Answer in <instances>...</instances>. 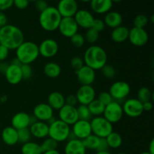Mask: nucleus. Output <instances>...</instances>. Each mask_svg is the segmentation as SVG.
Masks as SVG:
<instances>
[{
	"label": "nucleus",
	"instance_id": "obj_1",
	"mask_svg": "<svg viewBox=\"0 0 154 154\" xmlns=\"http://www.w3.org/2000/svg\"><path fill=\"white\" fill-rule=\"evenodd\" d=\"M24 42L22 30L12 24H7L0 28V45L8 49L16 50Z\"/></svg>",
	"mask_w": 154,
	"mask_h": 154
},
{
	"label": "nucleus",
	"instance_id": "obj_2",
	"mask_svg": "<svg viewBox=\"0 0 154 154\" xmlns=\"http://www.w3.org/2000/svg\"><path fill=\"white\" fill-rule=\"evenodd\" d=\"M84 65L94 71L100 70L108 61V55L104 48L99 45H93L89 47L84 54Z\"/></svg>",
	"mask_w": 154,
	"mask_h": 154
},
{
	"label": "nucleus",
	"instance_id": "obj_3",
	"mask_svg": "<svg viewBox=\"0 0 154 154\" xmlns=\"http://www.w3.org/2000/svg\"><path fill=\"white\" fill-rule=\"evenodd\" d=\"M62 18L57 8L48 6L39 14V24L45 31L54 32L58 29Z\"/></svg>",
	"mask_w": 154,
	"mask_h": 154
},
{
	"label": "nucleus",
	"instance_id": "obj_4",
	"mask_svg": "<svg viewBox=\"0 0 154 154\" xmlns=\"http://www.w3.org/2000/svg\"><path fill=\"white\" fill-rule=\"evenodd\" d=\"M16 58L21 65H30L39 57L38 45L33 42L24 41L16 50Z\"/></svg>",
	"mask_w": 154,
	"mask_h": 154
},
{
	"label": "nucleus",
	"instance_id": "obj_5",
	"mask_svg": "<svg viewBox=\"0 0 154 154\" xmlns=\"http://www.w3.org/2000/svg\"><path fill=\"white\" fill-rule=\"evenodd\" d=\"M48 126H49V129H48L49 138L54 139L57 143L63 142L68 140L71 132V128L69 125L66 124L59 119L58 120L57 119L55 121Z\"/></svg>",
	"mask_w": 154,
	"mask_h": 154
},
{
	"label": "nucleus",
	"instance_id": "obj_6",
	"mask_svg": "<svg viewBox=\"0 0 154 154\" xmlns=\"http://www.w3.org/2000/svg\"><path fill=\"white\" fill-rule=\"evenodd\" d=\"M92 134L100 138H105L113 132V124L108 122L103 116L95 117L90 120Z\"/></svg>",
	"mask_w": 154,
	"mask_h": 154
},
{
	"label": "nucleus",
	"instance_id": "obj_7",
	"mask_svg": "<svg viewBox=\"0 0 154 154\" xmlns=\"http://www.w3.org/2000/svg\"><path fill=\"white\" fill-rule=\"evenodd\" d=\"M131 91L130 86L128 83L123 81H118L113 83L109 88L108 93L112 97L113 100L119 102L128 97Z\"/></svg>",
	"mask_w": 154,
	"mask_h": 154
},
{
	"label": "nucleus",
	"instance_id": "obj_8",
	"mask_svg": "<svg viewBox=\"0 0 154 154\" xmlns=\"http://www.w3.org/2000/svg\"><path fill=\"white\" fill-rule=\"evenodd\" d=\"M123 114H124L121 104L120 102L113 101L109 105L105 106L102 116L111 124H114L118 123L121 120Z\"/></svg>",
	"mask_w": 154,
	"mask_h": 154
},
{
	"label": "nucleus",
	"instance_id": "obj_9",
	"mask_svg": "<svg viewBox=\"0 0 154 154\" xmlns=\"http://www.w3.org/2000/svg\"><path fill=\"white\" fill-rule=\"evenodd\" d=\"M123 114L132 118L138 117L143 114V103L136 98H130L123 102L122 105Z\"/></svg>",
	"mask_w": 154,
	"mask_h": 154
},
{
	"label": "nucleus",
	"instance_id": "obj_10",
	"mask_svg": "<svg viewBox=\"0 0 154 154\" xmlns=\"http://www.w3.org/2000/svg\"><path fill=\"white\" fill-rule=\"evenodd\" d=\"M39 55L45 58H52L59 51V44L53 38H47L42 41L38 45Z\"/></svg>",
	"mask_w": 154,
	"mask_h": 154
},
{
	"label": "nucleus",
	"instance_id": "obj_11",
	"mask_svg": "<svg viewBox=\"0 0 154 154\" xmlns=\"http://www.w3.org/2000/svg\"><path fill=\"white\" fill-rule=\"evenodd\" d=\"M78 29L79 27L75 22L74 17L62 18L58 27V30L60 31V34L69 38L78 32Z\"/></svg>",
	"mask_w": 154,
	"mask_h": 154
},
{
	"label": "nucleus",
	"instance_id": "obj_12",
	"mask_svg": "<svg viewBox=\"0 0 154 154\" xmlns=\"http://www.w3.org/2000/svg\"><path fill=\"white\" fill-rule=\"evenodd\" d=\"M75 96L80 105H88L96 99V90L93 86L81 85L77 90Z\"/></svg>",
	"mask_w": 154,
	"mask_h": 154
},
{
	"label": "nucleus",
	"instance_id": "obj_13",
	"mask_svg": "<svg viewBox=\"0 0 154 154\" xmlns=\"http://www.w3.org/2000/svg\"><path fill=\"white\" fill-rule=\"evenodd\" d=\"M71 132L77 139L83 141L86 138L92 135L90 122L87 121V120H78L76 123L72 125Z\"/></svg>",
	"mask_w": 154,
	"mask_h": 154
},
{
	"label": "nucleus",
	"instance_id": "obj_14",
	"mask_svg": "<svg viewBox=\"0 0 154 154\" xmlns=\"http://www.w3.org/2000/svg\"><path fill=\"white\" fill-rule=\"evenodd\" d=\"M128 39L134 46L142 47L148 42L149 35L144 29L133 27L129 29Z\"/></svg>",
	"mask_w": 154,
	"mask_h": 154
},
{
	"label": "nucleus",
	"instance_id": "obj_15",
	"mask_svg": "<svg viewBox=\"0 0 154 154\" xmlns=\"http://www.w3.org/2000/svg\"><path fill=\"white\" fill-rule=\"evenodd\" d=\"M56 8L63 18L74 17L78 11V4L75 0H61Z\"/></svg>",
	"mask_w": 154,
	"mask_h": 154
},
{
	"label": "nucleus",
	"instance_id": "obj_16",
	"mask_svg": "<svg viewBox=\"0 0 154 154\" xmlns=\"http://www.w3.org/2000/svg\"><path fill=\"white\" fill-rule=\"evenodd\" d=\"M59 120L69 126H72L78 120L76 107L65 105L59 110Z\"/></svg>",
	"mask_w": 154,
	"mask_h": 154
},
{
	"label": "nucleus",
	"instance_id": "obj_17",
	"mask_svg": "<svg viewBox=\"0 0 154 154\" xmlns=\"http://www.w3.org/2000/svg\"><path fill=\"white\" fill-rule=\"evenodd\" d=\"M74 19L78 24V27L88 29L92 27L95 18L90 11L87 9H78L74 16Z\"/></svg>",
	"mask_w": 154,
	"mask_h": 154
},
{
	"label": "nucleus",
	"instance_id": "obj_18",
	"mask_svg": "<svg viewBox=\"0 0 154 154\" xmlns=\"http://www.w3.org/2000/svg\"><path fill=\"white\" fill-rule=\"evenodd\" d=\"M33 116L38 121L47 122L54 117V110L48 103H39L33 108Z\"/></svg>",
	"mask_w": 154,
	"mask_h": 154
},
{
	"label": "nucleus",
	"instance_id": "obj_19",
	"mask_svg": "<svg viewBox=\"0 0 154 154\" xmlns=\"http://www.w3.org/2000/svg\"><path fill=\"white\" fill-rule=\"evenodd\" d=\"M75 74L81 85L92 86L96 80V71L85 65L79 70L76 71Z\"/></svg>",
	"mask_w": 154,
	"mask_h": 154
},
{
	"label": "nucleus",
	"instance_id": "obj_20",
	"mask_svg": "<svg viewBox=\"0 0 154 154\" xmlns=\"http://www.w3.org/2000/svg\"><path fill=\"white\" fill-rule=\"evenodd\" d=\"M21 66L9 64L5 73L4 74L8 82L12 85H16L21 82L23 80L22 72L20 69Z\"/></svg>",
	"mask_w": 154,
	"mask_h": 154
},
{
	"label": "nucleus",
	"instance_id": "obj_21",
	"mask_svg": "<svg viewBox=\"0 0 154 154\" xmlns=\"http://www.w3.org/2000/svg\"><path fill=\"white\" fill-rule=\"evenodd\" d=\"M30 115L26 112H18L11 119V126L16 130H20L29 127Z\"/></svg>",
	"mask_w": 154,
	"mask_h": 154
},
{
	"label": "nucleus",
	"instance_id": "obj_22",
	"mask_svg": "<svg viewBox=\"0 0 154 154\" xmlns=\"http://www.w3.org/2000/svg\"><path fill=\"white\" fill-rule=\"evenodd\" d=\"M30 134L35 138H46L48 136L49 126L47 123L42 121H36L29 127Z\"/></svg>",
	"mask_w": 154,
	"mask_h": 154
},
{
	"label": "nucleus",
	"instance_id": "obj_23",
	"mask_svg": "<svg viewBox=\"0 0 154 154\" xmlns=\"http://www.w3.org/2000/svg\"><path fill=\"white\" fill-rule=\"evenodd\" d=\"M65 154H86L87 149L84 147L81 140H69L64 148Z\"/></svg>",
	"mask_w": 154,
	"mask_h": 154
},
{
	"label": "nucleus",
	"instance_id": "obj_24",
	"mask_svg": "<svg viewBox=\"0 0 154 154\" xmlns=\"http://www.w3.org/2000/svg\"><path fill=\"white\" fill-rule=\"evenodd\" d=\"M113 2L111 0H92L90 8L94 13L98 14H107L111 10Z\"/></svg>",
	"mask_w": 154,
	"mask_h": 154
},
{
	"label": "nucleus",
	"instance_id": "obj_25",
	"mask_svg": "<svg viewBox=\"0 0 154 154\" xmlns=\"http://www.w3.org/2000/svg\"><path fill=\"white\" fill-rule=\"evenodd\" d=\"M2 140L8 146H14L18 143L17 130L12 126L4 128L1 134Z\"/></svg>",
	"mask_w": 154,
	"mask_h": 154
},
{
	"label": "nucleus",
	"instance_id": "obj_26",
	"mask_svg": "<svg viewBox=\"0 0 154 154\" xmlns=\"http://www.w3.org/2000/svg\"><path fill=\"white\" fill-rule=\"evenodd\" d=\"M105 26H108L111 29L117 28L122 26L123 23V17L119 12L114 11H110L105 14L103 20Z\"/></svg>",
	"mask_w": 154,
	"mask_h": 154
},
{
	"label": "nucleus",
	"instance_id": "obj_27",
	"mask_svg": "<svg viewBox=\"0 0 154 154\" xmlns=\"http://www.w3.org/2000/svg\"><path fill=\"white\" fill-rule=\"evenodd\" d=\"M48 104L53 110L59 111L66 105L65 96L61 93L57 91L52 92L50 93L48 97Z\"/></svg>",
	"mask_w": 154,
	"mask_h": 154
},
{
	"label": "nucleus",
	"instance_id": "obj_28",
	"mask_svg": "<svg viewBox=\"0 0 154 154\" xmlns=\"http://www.w3.org/2000/svg\"><path fill=\"white\" fill-rule=\"evenodd\" d=\"M129 32V29L122 25L113 29L111 32V38L113 42L116 43H123L128 39Z\"/></svg>",
	"mask_w": 154,
	"mask_h": 154
},
{
	"label": "nucleus",
	"instance_id": "obj_29",
	"mask_svg": "<svg viewBox=\"0 0 154 154\" xmlns=\"http://www.w3.org/2000/svg\"><path fill=\"white\" fill-rule=\"evenodd\" d=\"M44 73L50 78H57L60 75L62 72L61 67L55 62H49L44 66Z\"/></svg>",
	"mask_w": 154,
	"mask_h": 154
},
{
	"label": "nucleus",
	"instance_id": "obj_30",
	"mask_svg": "<svg viewBox=\"0 0 154 154\" xmlns=\"http://www.w3.org/2000/svg\"><path fill=\"white\" fill-rule=\"evenodd\" d=\"M21 153L22 154H42L41 145L36 142L29 141L25 143L21 147Z\"/></svg>",
	"mask_w": 154,
	"mask_h": 154
},
{
	"label": "nucleus",
	"instance_id": "obj_31",
	"mask_svg": "<svg viewBox=\"0 0 154 154\" xmlns=\"http://www.w3.org/2000/svg\"><path fill=\"white\" fill-rule=\"evenodd\" d=\"M87 107H88L89 110H90V112L91 114V115L95 117H100V116L103 115L105 105H104L97 99H95L93 102H91L87 105Z\"/></svg>",
	"mask_w": 154,
	"mask_h": 154
},
{
	"label": "nucleus",
	"instance_id": "obj_32",
	"mask_svg": "<svg viewBox=\"0 0 154 154\" xmlns=\"http://www.w3.org/2000/svg\"><path fill=\"white\" fill-rule=\"evenodd\" d=\"M105 139H106L109 148L117 149L123 144V138L121 135L118 132H114V131L111 134H109L105 138Z\"/></svg>",
	"mask_w": 154,
	"mask_h": 154
},
{
	"label": "nucleus",
	"instance_id": "obj_33",
	"mask_svg": "<svg viewBox=\"0 0 154 154\" xmlns=\"http://www.w3.org/2000/svg\"><path fill=\"white\" fill-rule=\"evenodd\" d=\"M99 141H100V138L94 135H90L85 139L83 140V144H84L85 148L88 149V150H96L97 147L99 146Z\"/></svg>",
	"mask_w": 154,
	"mask_h": 154
},
{
	"label": "nucleus",
	"instance_id": "obj_34",
	"mask_svg": "<svg viewBox=\"0 0 154 154\" xmlns=\"http://www.w3.org/2000/svg\"><path fill=\"white\" fill-rule=\"evenodd\" d=\"M137 96H138L137 99L139 100L141 103H145L147 102H151L153 93L148 87H142L138 90Z\"/></svg>",
	"mask_w": 154,
	"mask_h": 154
},
{
	"label": "nucleus",
	"instance_id": "obj_35",
	"mask_svg": "<svg viewBox=\"0 0 154 154\" xmlns=\"http://www.w3.org/2000/svg\"><path fill=\"white\" fill-rule=\"evenodd\" d=\"M41 148H42V152H48L51 151V150H56L58 147V143L54 139L51 138H46L43 141V142L40 144Z\"/></svg>",
	"mask_w": 154,
	"mask_h": 154
},
{
	"label": "nucleus",
	"instance_id": "obj_36",
	"mask_svg": "<svg viewBox=\"0 0 154 154\" xmlns=\"http://www.w3.org/2000/svg\"><path fill=\"white\" fill-rule=\"evenodd\" d=\"M77 111H78V120L90 121V120L93 118V116L90 114V110H89L87 105H80L77 108Z\"/></svg>",
	"mask_w": 154,
	"mask_h": 154
},
{
	"label": "nucleus",
	"instance_id": "obj_37",
	"mask_svg": "<svg viewBox=\"0 0 154 154\" xmlns=\"http://www.w3.org/2000/svg\"><path fill=\"white\" fill-rule=\"evenodd\" d=\"M84 38L87 42L89 44H91L92 45H94L96 42H98L99 38V32L95 30L94 29L90 28L87 29L84 35Z\"/></svg>",
	"mask_w": 154,
	"mask_h": 154
},
{
	"label": "nucleus",
	"instance_id": "obj_38",
	"mask_svg": "<svg viewBox=\"0 0 154 154\" xmlns=\"http://www.w3.org/2000/svg\"><path fill=\"white\" fill-rule=\"evenodd\" d=\"M149 23L148 17L145 14H138L134 18L133 25L135 28L144 29V27L147 25Z\"/></svg>",
	"mask_w": 154,
	"mask_h": 154
},
{
	"label": "nucleus",
	"instance_id": "obj_39",
	"mask_svg": "<svg viewBox=\"0 0 154 154\" xmlns=\"http://www.w3.org/2000/svg\"><path fill=\"white\" fill-rule=\"evenodd\" d=\"M17 136H18V143H21L22 144L30 141L31 139V134H30L29 128L26 129H23L17 131Z\"/></svg>",
	"mask_w": 154,
	"mask_h": 154
},
{
	"label": "nucleus",
	"instance_id": "obj_40",
	"mask_svg": "<svg viewBox=\"0 0 154 154\" xmlns=\"http://www.w3.org/2000/svg\"><path fill=\"white\" fill-rule=\"evenodd\" d=\"M70 40L72 45L77 48H82L86 42L85 38H84V35H83L82 34H81L79 32L76 33L72 37H71Z\"/></svg>",
	"mask_w": 154,
	"mask_h": 154
},
{
	"label": "nucleus",
	"instance_id": "obj_41",
	"mask_svg": "<svg viewBox=\"0 0 154 154\" xmlns=\"http://www.w3.org/2000/svg\"><path fill=\"white\" fill-rule=\"evenodd\" d=\"M101 70H102L103 76L106 78H108V79L114 78L116 75L115 69H114V66H111V65L106 64Z\"/></svg>",
	"mask_w": 154,
	"mask_h": 154
},
{
	"label": "nucleus",
	"instance_id": "obj_42",
	"mask_svg": "<svg viewBox=\"0 0 154 154\" xmlns=\"http://www.w3.org/2000/svg\"><path fill=\"white\" fill-rule=\"evenodd\" d=\"M20 69H21V72H22L23 79L29 80L32 78L33 74V70H32V68L31 67L30 65H26V64L21 65Z\"/></svg>",
	"mask_w": 154,
	"mask_h": 154
},
{
	"label": "nucleus",
	"instance_id": "obj_43",
	"mask_svg": "<svg viewBox=\"0 0 154 154\" xmlns=\"http://www.w3.org/2000/svg\"><path fill=\"white\" fill-rule=\"evenodd\" d=\"M70 65L72 69L76 72L84 66V60L80 57H74L71 59Z\"/></svg>",
	"mask_w": 154,
	"mask_h": 154
},
{
	"label": "nucleus",
	"instance_id": "obj_44",
	"mask_svg": "<svg viewBox=\"0 0 154 154\" xmlns=\"http://www.w3.org/2000/svg\"><path fill=\"white\" fill-rule=\"evenodd\" d=\"M97 99L99 101H100V102H102L104 105H105V106L109 105L111 102H112L113 101H114L113 100L112 97H111V96L110 95V93H108V92L105 91L101 92V93L98 95Z\"/></svg>",
	"mask_w": 154,
	"mask_h": 154
},
{
	"label": "nucleus",
	"instance_id": "obj_45",
	"mask_svg": "<svg viewBox=\"0 0 154 154\" xmlns=\"http://www.w3.org/2000/svg\"><path fill=\"white\" fill-rule=\"evenodd\" d=\"M91 28L94 29L95 30H96V31L99 32L100 33L101 32L103 31L105 28V23H104L103 20L98 19V18L94 19Z\"/></svg>",
	"mask_w": 154,
	"mask_h": 154
},
{
	"label": "nucleus",
	"instance_id": "obj_46",
	"mask_svg": "<svg viewBox=\"0 0 154 154\" xmlns=\"http://www.w3.org/2000/svg\"><path fill=\"white\" fill-rule=\"evenodd\" d=\"M14 5V0H0V11L11 8Z\"/></svg>",
	"mask_w": 154,
	"mask_h": 154
},
{
	"label": "nucleus",
	"instance_id": "obj_47",
	"mask_svg": "<svg viewBox=\"0 0 154 154\" xmlns=\"http://www.w3.org/2000/svg\"><path fill=\"white\" fill-rule=\"evenodd\" d=\"M48 3L45 0H38L35 2V8L38 11L42 12L48 7Z\"/></svg>",
	"mask_w": 154,
	"mask_h": 154
},
{
	"label": "nucleus",
	"instance_id": "obj_48",
	"mask_svg": "<svg viewBox=\"0 0 154 154\" xmlns=\"http://www.w3.org/2000/svg\"><path fill=\"white\" fill-rule=\"evenodd\" d=\"M29 5V2L27 0H14V5L20 10H23L28 8Z\"/></svg>",
	"mask_w": 154,
	"mask_h": 154
},
{
	"label": "nucleus",
	"instance_id": "obj_49",
	"mask_svg": "<svg viewBox=\"0 0 154 154\" xmlns=\"http://www.w3.org/2000/svg\"><path fill=\"white\" fill-rule=\"evenodd\" d=\"M65 102H66V105L74 107H75V105L78 104L76 96L74 94H70L66 96V97H65Z\"/></svg>",
	"mask_w": 154,
	"mask_h": 154
},
{
	"label": "nucleus",
	"instance_id": "obj_50",
	"mask_svg": "<svg viewBox=\"0 0 154 154\" xmlns=\"http://www.w3.org/2000/svg\"><path fill=\"white\" fill-rule=\"evenodd\" d=\"M9 54V50L3 45H0V62H3L7 59Z\"/></svg>",
	"mask_w": 154,
	"mask_h": 154
},
{
	"label": "nucleus",
	"instance_id": "obj_51",
	"mask_svg": "<svg viewBox=\"0 0 154 154\" xmlns=\"http://www.w3.org/2000/svg\"><path fill=\"white\" fill-rule=\"evenodd\" d=\"M108 149H109V147H108L106 139L105 138H100L99 146H98L97 150L96 151H105V150H108Z\"/></svg>",
	"mask_w": 154,
	"mask_h": 154
},
{
	"label": "nucleus",
	"instance_id": "obj_52",
	"mask_svg": "<svg viewBox=\"0 0 154 154\" xmlns=\"http://www.w3.org/2000/svg\"><path fill=\"white\" fill-rule=\"evenodd\" d=\"M7 17L3 12L0 11V28L3 27L4 26L7 25Z\"/></svg>",
	"mask_w": 154,
	"mask_h": 154
},
{
	"label": "nucleus",
	"instance_id": "obj_53",
	"mask_svg": "<svg viewBox=\"0 0 154 154\" xmlns=\"http://www.w3.org/2000/svg\"><path fill=\"white\" fill-rule=\"evenodd\" d=\"M153 105L152 102H147L145 103H143V109L144 111H150L153 110Z\"/></svg>",
	"mask_w": 154,
	"mask_h": 154
},
{
	"label": "nucleus",
	"instance_id": "obj_54",
	"mask_svg": "<svg viewBox=\"0 0 154 154\" xmlns=\"http://www.w3.org/2000/svg\"><path fill=\"white\" fill-rule=\"evenodd\" d=\"M8 66L9 64L8 63H5V62L4 63H2V62H1V64H0V72H1L2 74L5 73Z\"/></svg>",
	"mask_w": 154,
	"mask_h": 154
},
{
	"label": "nucleus",
	"instance_id": "obj_55",
	"mask_svg": "<svg viewBox=\"0 0 154 154\" xmlns=\"http://www.w3.org/2000/svg\"><path fill=\"white\" fill-rule=\"evenodd\" d=\"M147 152H149L150 154H154V139H152L150 141V144H149L148 147V150Z\"/></svg>",
	"mask_w": 154,
	"mask_h": 154
},
{
	"label": "nucleus",
	"instance_id": "obj_56",
	"mask_svg": "<svg viewBox=\"0 0 154 154\" xmlns=\"http://www.w3.org/2000/svg\"><path fill=\"white\" fill-rule=\"evenodd\" d=\"M11 64H13V65H16V66H21V63H20L19 60H17V59L15 57V58H14L13 60H12L11 63Z\"/></svg>",
	"mask_w": 154,
	"mask_h": 154
},
{
	"label": "nucleus",
	"instance_id": "obj_57",
	"mask_svg": "<svg viewBox=\"0 0 154 154\" xmlns=\"http://www.w3.org/2000/svg\"><path fill=\"white\" fill-rule=\"evenodd\" d=\"M42 154H60V153L58 151V150H51V151L44 152Z\"/></svg>",
	"mask_w": 154,
	"mask_h": 154
},
{
	"label": "nucleus",
	"instance_id": "obj_58",
	"mask_svg": "<svg viewBox=\"0 0 154 154\" xmlns=\"http://www.w3.org/2000/svg\"><path fill=\"white\" fill-rule=\"evenodd\" d=\"M95 154H111L109 150H105V151H96Z\"/></svg>",
	"mask_w": 154,
	"mask_h": 154
},
{
	"label": "nucleus",
	"instance_id": "obj_59",
	"mask_svg": "<svg viewBox=\"0 0 154 154\" xmlns=\"http://www.w3.org/2000/svg\"><path fill=\"white\" fill-rule=\"evenodd\" d=\"M140 154H150V153L147 151H144V152H142V153H140Z\"/></svg>",
	"mask_w": 154,
	"mask_h": 154
},
{
	"label": "nucleus",
	"instance_id": "obj_60",
	"mask_svg": "<svg viewBox=\"0 0 154 154\" xmlns=\"http://www.w3.org/2000/svg\"><path fill=\"white\" fill-rule=\"evenodd\" d=\"M117 154H127V153H123V152H120V153H117Z\"/></svg>",
	"mask_w": 154,
	"mask_h": 154
},
{
	"label": "nucleus",
	"instance_id": "obj_61",
	"mask_svg": "<svg viewBox=\"0 0 154 154\" xmlns=\"http://www.w3.org/2000/svg\"><path fill=\"white\" fill-rule=\"evenodd\" d=\"M0 64H1V62H0Z\"/></svg>",
	"mask_w": 154,
	"mask_h": 154
}]
</instances>
